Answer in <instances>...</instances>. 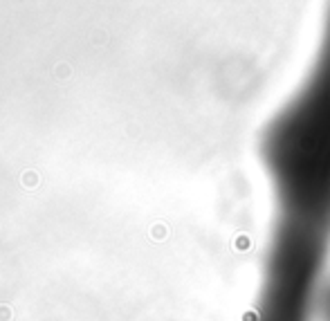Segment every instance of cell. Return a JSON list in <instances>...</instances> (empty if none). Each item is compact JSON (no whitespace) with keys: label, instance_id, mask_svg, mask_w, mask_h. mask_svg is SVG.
<instances>
[{"label":"cell","instance_id":"obj_5","mask_svg":"<svg viewBox=\"0 0 330 321\" xmlns=\"http://www.w3.org/2000/svg\"><path fill=\"white\" fill-rule=\"evenodd\" d=\"M14 319V312L9 305H0V321H12Z\"/></svg>","mask_w":330,"mask_h":321},{"label":"cell","instance_id":"obj_2","mask_svg":"<svg viewBox=\"0 0 330 321\" xmlns=\"http://www.w3.org/2000/svg\"><path fill=\"white\" fill-rule=\"evenodd\" d=\"M317 321H330V276L324 281L317 297Z\"/></svg>","mask_w":330,"mask_h":321},{"label":"cell","instance_id":"obj_4","mask_svg":"<svg viewBox=\"0 0 330 321\" xmlns=\"http://www.w3.org/2000/svg\"><path fill=\"white\" fill-rule=\"evenodd\" d=\"M72 74V68H70L68 63H58L56 68H54V76L56 79H65V76H70Z\"/></svg>","mask_w":330,"mask_h":321},{"label":"cell","instance_id":"obj_3","mask_svg":"<svg viewBox=\"0 0 330 321\" xmlns=\"http://www.w3.org/2000/svg\"><path fill=\"white\" fill-rule=\"evenodd\" d=\"M20 182H23V187H25V189L34 191V189L38 187V182H41V175L36 173V171H25L23 178H20Z\"/></svg>","mask_w":330,"mask_h":321},{"label":"cell","instance_id":"obj_1","mask_svg":"<svg viewBox=\"0 0 330 321\" xmlns=\"http://www.w3.org/2000/svg\"><path fill=\"white\" fill-rule=\"evenodd\" d=\"M278 222L330 233V12L310 70L258 137Z\"/></svg>","mask_w":330,"mask_h":321}]
</instances>
